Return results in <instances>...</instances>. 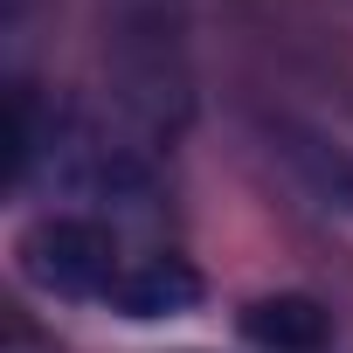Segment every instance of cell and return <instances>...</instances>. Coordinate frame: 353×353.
Listing matches in <instances>:
<instances>
[{
  "label": "cell",
  "mask_w": 353,
  "mask_h": 353,
  "mask_svg": "<svg viewBox=\"0 0 353 353\" xmlns=\"http://www.w3.org/2000/svg\"><path fill=\"white\" fill-rule=\"evenodd\" d=\"M21 270L56 291V298H111L125 263H118V236L97 229V222H77V215H56V222H35L21 236Z\"/></svg>",
  "instance_id": "cell-1"
},
{
  "label": "cell",
  "mask_w": 353,
  "mask_h": 353,
  "mask_svg": "<svg viewBox=\"0 0 353 353\" xmlns=\"http://www.w3.org/2000/svg\"><path fill=\"white\" fill-rule=\"evenodd\" d=\"M194 298H201V270L188 256H139V263H125V277L104 305H118L132 319H173V312H194Z\"/></svg>",
  "instance_id": "cell-2"
},
{
  "label": "cell",
  "mask_w": 353,
  "mask_h": 353,
  "mask_svg": "<svg viewBox=\"0 0 353 353\" xmlns=\"http://www.w3.org/2000/svg\"><path fill=\"white\" fill-rule=\"evenodd\" d=\"M243 339H256V346H270V353H319V346L332 339V319H325L319 298L277 291V298H256V305L243 312Z\"/></svg>",
  "instance_id": "cell-3"
}]
</instances>
